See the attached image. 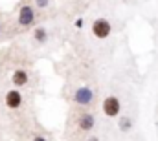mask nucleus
I'll return each instance as SVG.
<instances>
[{
    "mask_svg": "<svg viewBox=\"0 0 158 141\" xmlns=\"http://www.w3.org/2000/svg\"><path fill=\"white\" fill-rule=\"evenodd\" d=\"M110 31H112V26H110V22H109L107 18H98V20H94V24H92V33H94V37H98V38H107V37L110 35Z\"/></svg>",
    "mask_w": 158,
    "mask_h": 141,
    "instance_id": "1",
    "label": "nucleus"
},
{
    "mask_svg": "<svg viewBox=\"0 0 158 141\" xmlns=\"http://www.w3.org/2000/svg\"><path fill=\"white\" fill-rule=\"evenodd\" d=\"M119 110H121V103H119L118 97L109 95V97L103 101V112H105V115H109V117H116V115L119 114Z\"/></svg>",
    "mask_w": 158,
    "mask_h": 141,
    "instance_id": "2",
    "label": "nucleus"
},
{
    "mask_svg": "<svg viewBox=\"0 0 158 141\" xmlns=\"http://www.w3.org/2000/svg\"><path fill=\"white\" fill-rule=\"evenodd\" d=\"M20 105H22V94L19 90H9L6 94V106L11 110H17L20 108Z\"/></svg>",
    "mask_w": 158,
    "mask_h": 141,
    "instance_id": "3",
    "label": "nucleus"
},
{
    "mask_svg": "<svg viewBox=\"0 0 158 141\" xmlns=\"http://www.w3.org/2000/svg\"><path fill=\"white\" fill-rule=\"evenodd\" d=\"M33 18H35L33 9L30 6H24L20 9V13H19V24L20 26H30V24H33Z\"/></svg>",
    "mask_w": 158,
    "mask_h": 141,
    "instance_id": "4",
    "label": "nucleus"
},
{
    "mask_svg": "<svg viewBox=\"0 0 158 141\" xmlns=\"http://www.w3.org/2000/svg\"><path fill=\"white\" fill-rule=\"evenodd\" d=\"M94 123H96V117H94V114H83L81 117H79V128L81 130H92L94 128Z\"/></svg>",
    "mask_w": 158,
    "mask_h": 141,
    "instance_id": "5",
    "label": "nucleus"
},
{
    "mask_svg": "<svg viewBox=\"0 0 158 141\" xmlns=\"http://www.w3.org/2000/svg\"><path fill=\"white\" fill-rule=\"evenodd\" d=\"M30 75H28V70H15L13 71V77H11V83L15 86H24L28 83Z\"/></svg>",
    "mask_w": 158,
    "mask_h": 141,
    "instance_id": "6",
    "label": "nucleus"
},
{
    "mask_svg": "<svg viewBox=\"0 0 158 141\" xmlns=\"http://www.w3.org/2000/svg\"><path fill=\"white\" fill-rule=\"evenodd\" d=\"M76 101H77L79 105H88L92 101V92L88 88H79L77 92H76Z\"/></svg>",
    "mask_w": 158,
    "mask_h": 141,
    "instance_id": "7",
    "label": "nucleus"
},
{
    "mask_svg": "<svg viewBox=\"0 0 158 141\" xmlns=\"http://www.w3.org/2000/svg\"><path fill=\"white\" fill-rule=\"evenodd\" d=\"M33 37H35L39 42H44V40H46V30H44V28H35Z\"/></svg>",
    "mask_w": 158,
    "mask_h": 141,
    "instance_id": "8",
    "label": "nucleus"
},
{
    "mask_svg": "<svg viewBox=\"0 0 158 141\" xmlns=\"http://www.w3.org/2000/svg\"><path fill=\"white\" fill-rule=\"evenodd\" d=\"M119 127H121V128H129V127H131V121H129V119H121Z\"/></svg>",
    "mask_w": 158,
    "mask_h": 141,
    "instance_id": "9",
    "label": "nucleus"
},
{
    "mask_svg": "<svg viewBox=\"0 0 158 141\" xmlns=\"http://www.w3.org/2000/svg\"><path fill=\"white\" fill-rule=\"evenodd\" d=\"M33 141H46L44 138H40V136H37V138H33Z\"/></svg>",
    "mask_w": 158,
    "mask_h": 141,
    "instance_id": "10",
    "label": "nucleus"
},
{
    "mask_svg": "<svg viewBox=\"0 0 158 141\" xmlns=\"http://www.w3.org/2000/svg\"><path fill=\"white\" fill-rule=\"evenodd\" d=\"M88 141H99V139H98V138H90Z\"/></svg>",
    "mask_w": 158,
    "mask_h": 141,
    "instance_id": "11",
    "label": "nucleus"
}]
</instances>
